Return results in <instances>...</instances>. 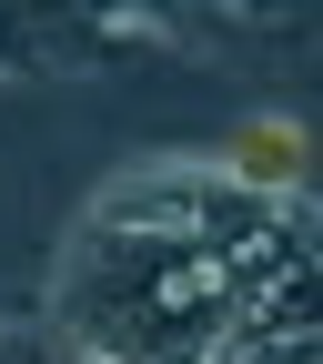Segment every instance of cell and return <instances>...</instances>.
<instances>
[{
  "instance_id": "6da1fadb",
  "label": "cell",
  "mask_w": 323,
  "mask_h": 364,
  "mask_svg": "<svg viewBox=\"0 0 323 364\" xmlns=\"http://www.w3.org/2000/svg\"><path fill=\"white\" fill-rule=\"evenodd\" d=\"M303 203H253L222 172H142L81 223L61 324L111 364H222L243 314L313 263Z\"/></svg>"
},
{
  "instance_id": "7a4b0ae2",
  "label": "cell",
  "mask_w": 323,
  "mask_h": 364,
  "mask_svg": "<svg viewBox=\"0 0 323 364\" xmlns=\"http://www.w3.org/2000/svg\"><path fill=\"white\" fill-rule=\"evenodd\" d=\"M303 172H313V152H303L293 112H263V122H243L233 142H222V182L253 193V203H303Z\"/></svg>"
},
{
  "instance_id": "277c9868",
  "label": "cell",
  "mask_w": 323,
  "mask_h": 364,
  "mask_svg": "<svg viewBox=\"0 0 323 364\" xmlns=\"http://www.w3.org/2000/svg\"><path fill=\"white\" fill-rule=\"evenodd\" d=\"M71 364H111V354H81V344H71Z\"/></svg>"
},
{
  "instance_id": "3957f363",
  "label": "cell",
  "mask_w": 323,
  "mask_h": 364,
  "mask_svg": "<svg viewBox=\"0 0 323 364\" xmlns=\"http://www.w3.org/2000/svg\"><path fill=\"white\" fill-rule=\"evenodd\" d=\"M0 364H40V354H31V344H0Z\"/></svg>"
}]
</instances>
